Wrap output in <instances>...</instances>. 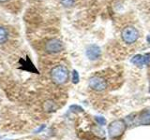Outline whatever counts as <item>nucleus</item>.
Wrapping results in <instances>:
<instances>
[{
    "instance_id": "f257e3e1",
    "label": "nucleus",
    "mask_w": 150,
    "mask_h": 140,
    "mask_svg": "<svg viewBox=\"0 0 150 140\" xmlns=\"http://www.w3.org/2000/svg\"><path fill=\"white\" fill-rule=\"evenodd\" d=\"M50 75H51L52 80L55 84L61 85V84H64L69 80V73L68 68L66 67L65 65L58 64L51 70Z\"/></svg>"
},
{
    "instance_id": "f03ea898",
    "label": "nucleus",
    "mask_w": 150,
    "mask_h": 140,
    "mask_svg": "<svg viewBox=\"0 0 150 140\" xmlns=\"http://www.w3.org/2000/svg\"><path fill=\"white\" fill-rule=\"evenodd\" d=\"M126 128L127 124L124 120H116L115 121H112L108 126V134L111 138H117L124 134Z\"/></svg>"
},
{
    "instance_id": "7ed1b4c3",
    "label": "nucleus",
    "mask_w": 150,
    "mask_h": 140,
    "mask_svg": "<svg viewBox=\"0 0 150 140\" xmlns=\"http://www.w3.org/2000/svg\"><path fill=\"white\" fill-rule=\"evenodd\" d=\"M122 39L127 44H132L138 39L139 32L134 26H126L121 33Z\"/></svg>"
},
{
    "instance_id": "20e7f679",
    "label": "nucleus",
    "mask_w": 150,
    "mask_h": 140,
    "mask_svg": "<svg viewBox=\"0 0 150 140\" xmlns=\"http://www.w3.org/2000/svg\"><path fill=\"white\" fill-rule=\"evenodd\" d=\"M63 48H64V46H63L62 41L57 38H52L47 41L45 44V50L51 54L60 52V51L63 50Z\"/></svg>"
},
{
    "instance_id": "39448f33",
    "label": "nucleus",
    "mask_w": 150,
    "mask_h": 140,
    "mask_svg": "<svg viewBox=\"0 0 150 140\" xmlns=\"http://www.w3.org/2000/svg\"><path fill=\"white\" fill-rule=\"evenodd\" d=\"M88 85L94 91L102 92L107 88V82L104 78L95 76V77H92V78H89Z\"/></svg>"
},
{
    "instance_id": "423d86ee",
    "label": "nucleus",
    "mask_w": 150,
    "mask_h": 140,
    "mask_svg": "<svg viewBox=\"0 0 150 140\" xmlns=\"http://www.w3.org/2000/svg\"><path fill=\"white\" fill-rule=\"evenodd\" d=\"M130 62L137 66H144L147 65L150 63V52L145 54H137L131 58Z\"/></svg>"
},
{
    "instance_id": "0eeeda50",
    "label": "nucleus",
    "mask_w": 150,
    "mask_h": 140,
    "mask_svg": "<svg viewBox=\"0 0 150 140\" xmlns=\"http://www.w3.org/2000/svg\"><path fill=\"white\" fill-rule=\"evenodd\" d=\"M86 54L89 60L96 61L100 57L101 50L100 47L97 45H90L87 47V49L86 50Z\"/></svg>"
},
{
    "instance_id": "6e6552de",
    "label": "nucleus",
    "mask_w": 150,
    "mask_h": 140,
    "mask_svg": "<svg viewBox=\"0 0 150 140\" xmlns=\"http://www.w3.org/2000/svg\"><path fill=\"white\" fill-rule=\"evenodd\" d=\"M42 107H43L44 111L48 112V113H51V112H54L56 109H57V106H56L55 103L53 100H47L43 103L42 105Z\"/></svg>"
},
{
    "instance_id": "1a4fd4ad",
    "label": "nucleus",
    "mask_w": 150,
    "mask_h": 140,
    "mask_svg": "<svg viewBox=\"0 0 150 140\" xmlns=\"http://www.w3.org/2000/svg\"><path fill=\"white\" fill-rule=\"evenodd\" d=\"M140 123L148 125L150 124V110L144 111L140 115Z\"/></svg>"
},
{
    "instance_id": "9d476101",
    "label": "nucleus",
    "mask_w": 150,
    "mask_h": 140,
    "mask_svg": "<svg viewBox=\"0 0 150 140\" xmlns=\"http://www.w3.org/2000/svg\"><path fill=\"white\" fill-rule=\"evenodd\" d=\"M8 31L5 29L4 27L0 26V44H4L8 41Z\"/></svg>"
},
{
    "instance_id": "9b49d317",
    "label": "nucleus",
    "mask_w": 150,
    "mask_h": 140,
    "mask_svg": "<svg viewBox=\"0 0 150 140\" xmlns=\"http://www.w3.org/2000/svg\"><path fill=\"white\" fill-rule=\"evenodd\" d=\"M59 1L65 8L72 7L73 4H74V0H59Z\"/></svg>"
},
{
    "instance_id": "f8f14e48",
    "label": "nucleus",
    "mask_w": 150,
    "mask_h": 140,
    "mask_svg": "<svg viewBox=\"0 0 150 140\" xmlns=\"http://www.w3.org/2000/svg\"><path fill=\"white\" fill-rule=\"evenodd\" d=\"M80 80V76H79V73L76 70H73L72 71V82L74 84H77Z\"/></svg>"
},
{
    "instance_id": "ddd939ff",
    "label": "nucleus",
    "mask_w": 150,
    "mask_h": 140,
    "mask_svg": "<svg viewBox=\"0 0 150 140\" xmlns=\"http://www.w3.org/2000/svg\"><path fill=\"white\" fill-rule=\"evenodd\" d=\"M69 110L70 111H72V112H83V107L82 106H77V105H72V106H69Z\"/></svg>"
},
{
    "instance_id": "4468645a",
    "label": "nucleus",
    "mask_w": 150,
    "mask_h": 140,
    "mask_svg": "<svg viewBox=\"0 0 150 140\" xmlns=\"http://www.w3.org/2000/svg\"><path fill=\"white\" fill-rule=\"evenodd\" d=\"M95 119H96V121L98 123V125L103 126V125L106 124V120H105V118H103V117H101V116H97Z\"/></svg>"
},
{
    "instance_id": "2eb2a0df",
    "label": "nucleus",
    "mask_w": 150,
    "mask_h": 140,
    "mask_svg": "<svg viewBox=\"0 0 150 140\" xmlns=\"http://www.w3.org/2000/svg\"><path fill=\"white\" fill-rule=\"evenodd\" d=\"M43 129H45V125H44V124H43V125H41L40 127H39V128H38V129H37V130L35 131V133H36V134H38V133H40L41 131L43 130Z\"/></svg>"
},
{
    "instance_id": "dca6fc26",
    "label": "nucleus",
    "mask_w": 150,
    "mask_h": 140,
    "mask_svg": "<svg viewBox=\"0 0 150 140\" xmlns=\"http://www.w3.org/2000/svg\"><path fill=\"white\" fill-rule=\"evenodd\" d=\"M8 1V0H0V3H5V2H7Z\"/></svg>"
},
{
    "instance_id": "f3484780",
    "label": "nucleus",
    "mask_w": 150,
    "mask_h": 140,
    "mask_svg": "<svg viewBox=\"0 0 150 140\" xmlns=\"http://www.w3.org/2000/svg\"><path fill=\"white\" fill-rule=\"evenodd\" d=\"M146 40H147V42H148V43H150V36H147Z\"/></svg>"
}]
</instances>
